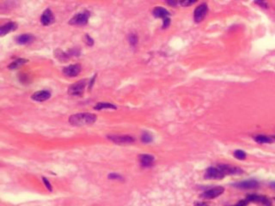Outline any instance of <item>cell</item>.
<instances>
[{
	"label": "cell",
	"instance_id": "5",
	"mask_svg": "<svg viewBox=\"0 0 275 206\" xmlns=\"http://www.w3.org/2000/svg\"><path fill=\"white\" fill-rule=\"evenodd\" d=\"M207 10H208V8H207V4H200L195 9V11H194V20H195L196 23H200L204 19V17L207 13Z\"/></svg>",
	"mask_w": 275,
	"mask_h": 206
},
{
	"label": "cell",
	"instance_id": "32",
	"mask_svg": "<svg viewBox=\"0 0 275 206\" xmlns=\"http://www.w3.org/2000/svg\"><path fill=\"white\" fill-rule=\"evenodd\" d=\"M271 187H273V188H275V182H273V183H271Z\"/></svg>",
	"mask_w": 275,
	"mask_h": 206
},
{
	"label": "cell",
	"instance_id": "2",
	"mask_svg": "<svg viewBox=\"0 0 275 206\" xmlns=\"http://www.w3.org/2000/svg\"><path fill=\"white\" fill-rule=\"evenodd\" d=\"M87 80L84 79V80L78 81V83H76L75 84H72L71 86L69 87L68 88V93L71 96H80L83 95L84 93V90L85 88L86 83Z\"/></svg>",
	"mask_w": 275,
	"mask_h": 206
},
{
	"label": "cell",
	"instance_id": "11",
	"mask_svg": "<svg viewBox=\"0 0 275 206\" xmlns=\"http://www.w3.org/2000/svg\"><path fill=\"white\" fill-rule=\"evenodd\" d=\"M235 187L240 189H255L259 187V183L256 179H248V180H245L236 184Z\"/></svg>",
	"mask_w": 275,
	"mask_h": 206
},
{
	"label": "cell",
	"instance_id": "6",
	"mask_svg": "<svg viewBox=\"0 0 275 206\" xmlns=\"http://www.w3.org/2000/svg\"><path fill=\"white\" fill-rule=\"evenodd\" d=\"M217 168H219V170L225 174V176L227 174H241L243 172L241 168L230 165H219Z\"/></svg>",
	"mask_w": 275,
	"mask_h": 206
},
{
	"label": "cell",
	"instance_id": "27",
	"mask_svg": "<svg viewBox=\"0 0 275 206\" xmlns=\"http://www.w3.org/2000/svg\"><path fill=\"white\" fill-rule=\"evenodd\" d=\"M43 181H44V183L46 185V187H47V189H48L49 191H52V186H51L50 182H49L46 178H43Z\"/></svg>",
	"mask_w": 275,
	"mask_h": 206
},
{
	"label": "cell",
	"instance_id": "14",
	"mask_svg": "<svg viewBox=\"0 0 275 206\" xmlns=\"http://www.w3.org/2000/svg\"><path fill=\"white\" fill-rule=\"evenodd\" d=\"M16 28H17V24L16 23L11 22V23H6V24H4V26H2L1 28H0V34L2 36H4V35L7 34L10 32H11V31L16 30Z\"/></svg>",
	"mask_w": 275,
	"mask_h": 206
},
{
	"label": "cell",
	"instance_id": "8",
	"mask_svg": "<svg viewBox=\"0 0 275 206\" xmlns=\"http://www.w3.org/2000/svg\"><path fill=\"white\" fill-rule=\"evenodd\" d=\"M109 139L118 144H132L134 142V138L131 136H110Z\"/></svg>",
	"mask_w": 275,
	"mask_h": 206
},
{
	"label": "cell",
	"instance_id": "30",
	"mask_svg": "<svg viewBox=\"0 0 275 206\" xmlns=\"http://www.w3.org/2000/svg\"><path fill=\"white\" fill-rule=\"evenodd\" d=\"M256 4H259V5H260L261 7H264V8H267V4H266L265 2H256Z\"/></svg>",
	"mask_w": 275,
	"mask_h": 206
},
{
	"label": "cell",
	"instance_id": "20",
	"mask_svg": "<svg viewBox=\"0 0 275 206\" xmlns=\"http://www.w3.org/2000/svg\"><path fill=\"white\" fill-rule=\"evenodd\" d=\"M27 62L26 59H24V58H19V59H16L14 62H12L11 65H9V69L11 70H15V69H17L18 67H20L21 65H24L25 63Z\"/></svg>",
	"mask_w": 275,
	"mask_h": 206
},
{
	"label": "cell",
	"instance_id": "3",
	"mask_svg": "<svg viewBox=\"0 0 275 206\" xmlns=\"http://www.w3.org/2000/svg\"><path fill=\"white\" fill-rule=\"evenodd\" d=\"M225 191V188L222 187H217L209 189L207 191H204L201 194V198L205 199H213L220 196Z\"/></svg>",
	"mask_w": 275,
	"mask_h": 206
},
{
	"label": "cell",
	"instance_id": "19",
	"mask_svg": "<svg viewBox=\"0 0 275 206\" xmlns=\"http://www.w3.org/2000/svg\"><path fill=\"white\" fill-rule=\"evenodd\" d=\"M255 140H256L257 143L259 144H270V143H273V139L271 137H267V136H263V135H259V136H256L255 137Z\"/></svg>",
	"mask_w": 275,
	"mask_h": 206
},
{
	"label": "cell",
	"instance_id": "26",
	"mask_svg": "<svg viewBox=\"0 0 275 206\" xmlns=\"http://www.w3.org/2000/svg\"><path fill=\"white\" fill-rule=\"evenodd\" d=\"M195 3V1H182L180 2V4L183 5V6H188V5H191Z\"/></svg>",
	"mask_w": 275,
	"mask_h": 206
},
{
	"label": "cell",
	"instance_id": "22",
	"mask_svg": "<svg viewBox=\"0 0 275 206\" xmlns=\"http://www.w3.org/2000/svg\"><path fill=\"white\" fill-rule=\"evenodd\" d=\"M128 41H129L130 44L132 46H135L136 44L138 43L139 38H138V36L135 34H131L129 35V37H128Z\"/></svg>",
	"mask_w": 275,
	"mask_h": 206
},
{
	"label": "cell",
	"instance_id": "13",
	"mask_svg": "<svg viewBox=\"0 0 275 206\" xmlns=\"http://www.w3.org/2000/svg\"><path fill=\"white\" fill-rule=\"evenodd\" d=\"M41 22L45 26L49 25L54 22V15H53V12L51 11V10L47 9L43 12L42 15L41 17Z\"/></svg>",
	"mask_w": 275,
	"mask_h": 206
},
{
	"label": "cell",
	"instance_id": "25",
	"mask_svg": "<svg viewBox=\"0 0 275 206\" xmlns=\"http://www.w3.org/2000/svg\"><path fill=\"white\" fill-rule=\"evenodd\" d=\"M248 200L247 199H243V200H241L239 202L236 204L235 206H246L248 204Z\"/></svg>",
	"mask_w": 275,
	"mask_h": 206
},
{
	"label": "cell",
	"instance_id": "23",
	"mask_svg": "<svg viewBox=\"0 0 275 206\" xmlns=\"http://www.w3.org/2000/svg\"><path fill=\"white\" fill-rule=\"evenodd\" d=\"M142 141L144 143H150V142L152 141V137L151 135L147 132H144V133L142 135Z\"/></svg>",
	"mask_w": 275,
	"mask_h": 206
},
{
	"label": "cell",
	"instance_id": "17",
	"mask_svg": "<svg viewBox=\"0 0 275 206\" xmlns=\"http://www.w3.org/2000/svg\"><path fill=\"white\" fill-rule=\"evenodd\" d=\"M154 161V157L151 155H142L140 156V163L143 167H150Z\"/></svg>",
	"mask_w": 275,
	"mask_h": 206
},
{
	"label": "cell",
	"instance_id": "7",
	"mask_svg": "<svg viewBox=\"0 0 275 206\" xmlns=\"http://www.w3.org/2000/svg\"><path fill=\"white\" fill-rule=\"evenodd\" d=\"M225 177V174L219 170L218 168H209L206 170L205 173V178L206 179H222Z\"/></svg>",
	"mask_w": 275,
	"mask_h": 206
},
{
	"label": "cell",
	"instance_id": "24",
	"mask_svg": "<svg viewBox=\"0 0 275 206\" xmlns=\"http://www.w3.org/2000/svg\"><path fill=\"white\" fill-rule=\"evenodd\" d=\"M85 41H86V43H87V45L89 46H91L92 45L94 44V41L92 40V38L89 36L88 34H86L85 35Z\"/></svg>",
	"mask_w": 275,
	"mask_h": 206
},
{
	"label": "cell",
	"instance_id": "15",
	"mask_svg": "<svg viewBox=\"0 0 275 206\" xmlns=\"http://www.w3.org/2000/svg\"><path fill=\"white\" fill-rule=\"evenodd\" d=\"M153 15L156 17L165 19V18H168V16L170 15V12L168 11L166 9H164V8L157 7L153 11Z\"/></svg>",
	"mask_w": 275,
	"mask_h": 206
},
{
	"label": "cell",
	"instance_id": "1",
	"mask_svg": "<svg viewBox=\"0 0 275 206\" xmlns=\"http://www.w3.org/2000/svg\"><path fill=\"white\" fill-rule=\"evenodd\" d=\"M97 116L93 114L84 113V114L71 115L69 118V122L72 126H88V125H92L93 123L97 121Z\"/></svg>",
	"mask_w": 275,
	"mask_h": 206
},
{
	"label": "cell",
	"instance_id": "4",
	"mask_svg": "<svg viewBox=\"0 0 275 206\" xmlns=\"http://www.w3.org/2000/svg\"><path fill=\"white\" fill-rule=\"evenodd\" d=\"M89 17V13L88 11H84L81 13H78L76 15L71 19L70 23L73 25H82V24H86L88 22V19Z\"/></svg>",
	"mask_w": 275,
	"mask_h": 206
},
{
	"label": "cell",
	"instance_id": "9",
	"mask_svg": "<svg viewBox=\"0 0 275 206\" xmlns=\"http://www.w3.org/2000/svg\"><path fill=\"white\" fill-rule=\"evenodd\" d=\"M81 71V66L80 65H71L67 66V67H65L64 70H63V72L65 75L68 76H78V74Z\"/></svg>",
	"mask_w": 275,
	"mask_h": 206
},
{
	"label": "cell",
	"instance_id": "29",
	"mask_svg": "<svg viewBox=\"0 0 275 206\" xmlns=\"http://www.w3.org/2000/svg\"><path fill=\"white\" fill-rule=\"evenodd\" d=\"M109 178L111 179H121V177L120 175H118L116 174H111L110 175H109Z\"/></svg>",
	"mask_w": 275,
	"mask_h": 206
},
{
	"label": "cell",
	"instance_id": "10",
	"mask_svg": "<svg viewBox=\"0 0 275 206\" xmlns=\"http://www.w3.org/2000/svg\"><path fill=\"white\" fill-rule=\"evenodd\" d=\"M247 200H248V201H250V202L260 203V204H261L263 206L271 205L270 201H269L266 197H264V196H260V195H256V194L248 195V197H247Z\"/></svg>",
	"mask_w": 275,
	"mask_h": 206
},
{
	"label": "cell",
	"instance_id": "21",
	"mask_svg": "<svg viewBox=\"0 0 275 206\" xmlns=\"http://www.w3.org/2000/svg\"><path fill=\"white\" fill-rule=\"evenodd\" d=\"M234 157L238 160H244L246 158V153L241 149H237L234 152Z\"/></svg>",
	"mask_w": 275,
	"mask_h": 206
},
{
	"label": "cell",
	"instance_id": "28",
	"mask_svg": "<svg viewBox=\"0 0 275 206\" xmlns=\"http://www.w3.org/2000/svg\"><path fill=\"white\" fill-rule=\"evenodd\" d=\"M170 19L168 17V18H165V19H163V28H166L169 25H170Z\"/></svg>",
	"mask_w": 275,
	"mask_h": 206
},
{
	"label": "cell",
	"instance_id": "18",
	"mask_svg": "<svg viewBox=\"0 0 275 206\" xmlns=\"http://www.w3.org/2000/svg\"><path fill=\"white\" fill-rule=\"evenodd\" d=\"M116 107L113 105L112 103L109 102H99L95 106V109L101 110V109H115Z\"/></svg>",
	"mask_w": 275,
	"mask_h": 206
},
{
	"label": "cell",
	"instance_id": "12",
	"mask_svg": "<svg viewBox=\"0 0 275 206\" xmlns=\"http://www.w3.org/2000/svg\"><path fill=\"white\" fill-rule=\"evenodd\" d=\"M50 92L47 90H41V91L35 92V94L32 95V99L36 101H44L50 98Z\"/></svg>",
	"mask_w": 275,
	"mask_h": 206
},
{
	"label": "cell",
	"instance_id": "16",
	"mask_svg": "<svg viewBox=\"0 0 275 206\" xmlns=\"http://www.w3.org/2000/svg\"><path fill=\"white\" fill-rule=\"evenodd\" d=\"M34 41V37L33 35L29 34H24L19 35L17 38H16V42L18 44H21V45H25V44H28Z\"/></svg>",
	"mask_w": 275,
	"mask_h": 206
},
{
	"label": "cell",
	"instance_id": "31",
	"mask_svg": "<svg viewBox=\"0 0 275 206\" xmlns=\"http://www.w3.org/2000/svg\"><path fill=\"white\" fill-rule=\"evenodd\" d=\"M168 4H170V5H175V4H177V2H175V1H169Z\"/></svg>",
	"mask_w": 275,
	"mask_h": 206
}]
</instances>
